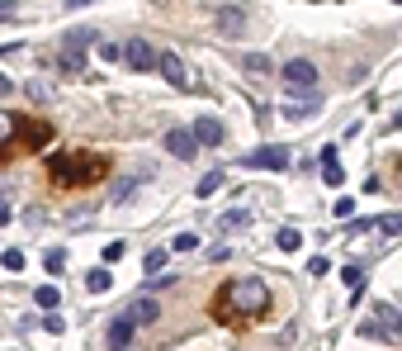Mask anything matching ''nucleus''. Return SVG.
Listing matches in <instances>:
<instances>
[{
  "label": "nucleus",
  "instance_id": "obj_13",
  "mask_svg": "<svg viewBox=\"0 0 402 351\" xmlns=\"http://www.w3.org/2000/svg\"><path fill=\"white\" fill-rule=\"evenodd\" d=\"M194 138H199V147H218L223 143V124L213 114H203V119H194Z\"/></svg>",
  "mask_w": 402,
  "mask_h": 351
},
{
  "label": "nucleus",
  "instance_id": "obj_9",
  "mask_svg": "<svg viewBox=\"0 0 402 351\" xmlns=\"http://www.w3.org/2000/svg\"><path fill=\"white\" fill-rule=\"evenodd\" d=\"M166 152L180 161H194V152H199V138H194V128H170L166 133Z\"/></svg>",
  "mask_w": 402,
  "mask_h": 351
},
{
  "label": "nucleus",
  "instance_id": "obj_39",
  "mask_svg": "<svg viewBox=\"0 0 402 351\" xmlns=\"http://www.w3.org/2000/svg\"><path fill=\"white\" fill-rule=\"evenodd\" d=\"M398 5H402V0H398Z\"/></svg>",
  "mask_w": 402,
  "mask_h": 351
},
{
  "label": "nucleus",
  "instance_id": "obj_6",
  "mask_svg": "<svg viewBox=\"0 0 402 351\" xmlns=\"http://www.w3.org/2000/svg\"><path fill=\"white\" fill-rule=\"evenodd\" d=\"M289 161H294L289 147H256V152L242 157V166H247V171H284Z\"/></svg>",
  "mask_w": 402,
  "mask_h": 351
},
{
  "label": "nucleus",
  "instance_id": "obj_12",
  "mask_svg": "<svg viewBox=\"0 0 402 351\" xmlns=\"http://www.w3.org/2000/svg\"><path fill=\"white\" fill-rule=\"evenodd\" d=\"M133 328H138V323L128 318V313H119V318L109 323V351H128V342H133Z\"/></svg>",
  "mask_w": 402,
  "mask_h": 351
},
{
  "label": "nucleus",
  "instance_id": "obj_19",
  "mask_svg": "<svg viewBox=\"0 0 402 351\" xmlns=\"http://www.w3.org/2000/svg\"><path fill=\"white\" fill-rule=\"evenodd\" d=\"M109 285H114V275H109L105 271V266H95V271L90 275H85V289H90V294H105V289Z\"/></svg>",
  "mask_w": 402,
  "mask_h": 351
},
{
  "label": "nucleus",
  "instance_id": "obj_25",
  "mask_svg": "<svg viewBox=\"0 0 402 351\" xmlns=\"http://www.w3.org/2000/svg\"><path fill=\"white\" fill-rule=\"evenodd\" d=\"M43 266H47V271H52V275H57V271H62V266H66V252H62V247H52V252L43 256Z\"/></svg>",
  "mask_w": 402,
  "mask_h": 351
},
{
  "label": "nucleus",
  "instance_id": "obj_7",
  "mask_svg": "<svg viewBox=\"0 0 402 351\" xmlns=\"http://www.w3.org/2000/svg\"><path fill=\"white\" fill-rule=\"evenodd\" d=\"M124 67H133V71H152V67H161V52H156L147 38H128L124 43Z\"/></svg>",
  "mask_w": 402,
  "mask_h": 351
},
{
  "label": "nucleus",
  "instance_id": "obj_26",
  "mask_svg": "<svg viewBox=\"0 0 402 351\" xmlns=\"http://www.w3.org/2000/svg\"><path fill=\"white\" fill-rule=\"evenodd\" d=\"M213 190H223V171H208L199 180V195H213Z\"/></svg>",
  "mask_w": 402,
  "mask_h": 351
},
{
  "label": "nucleus",
  "instance_id": "obj_11",
  "mask_svg": "<svg viewBox=\"0 0 402 351\" xmlns=\"http://www.w3.org/2000/svg\"><path fill=\"white\" fill-rule=\"evenodd\" d=\"M156 71H161L175 91H185V86H189V67L180 62V52H161V67H156Z\"/></svg>",
  "mask_w": 402,
  "mask_h": 351
},
{
  "label": "nucleus",
  "instance_id": "obj_38",
  "mask_svg": "<svg viewBox=\"0 0 402 351\" xmlns=\"http://www.w3.org/2000/svg\"><path fill=\"white\" fill-rule=\"evenodd\" d=\"M0 261H5V256H0Z\"/></svg>",
  "mask_w": 402,
  "mask_h": 351
},
{
  "label": "nucleus",
  "instance_id": "obj_16",
  "mask_svg": "<svg viewBox=\"0 0 402 351\" xmlns=\"http://www.w3.org/2000/svg\"><path fill=\"white\" fill-rule=\"evenodd\" d=\"M251 219H256L251 209H232V214H223V219H218V233H223V238H227V233H242Z\"/></svg>",
  "mask_w": 402,
  "mask_h": 351
},
{
  "label": "nucleus",
  "instance_id": "obj_31",
  "mask_svg": "<svg viewBox=\"0 0 402 351\" xmlns=\"http://www.w3.org/2000/svg\"><path fill=\"white\" fill-rule=\"evenodd\" d=\"M15 15H19V5H15V0H0V24H10Z\"/></svg>",
  "mask_w": 402,
  "mask_h": 351
},
{
  "label": "nucleus",
  "instance_id": "obj_2",
  "mask_svg": "<svg viewBox=\"0 0 402 351\" xmlns=\"http://www.w3.org/2000/svg\"><path fill=\"white\" fill-rule=\"evenodd\" d=\"M47 176L62 190H90L109 176V157H100V152H62V157L47 161Z\"/></svg>",
  "mask_w": 402,
  "mask_h": 351
},
{
  "label": "nucleus",
  "instance_id": "obj_32",
  "mask_svg": "<svg viewBox=\"0 0 402 351\" xmlns=\"http://www.w3.org/2000/svg\"><path fill=\"white\" fill-rule=\"evenodd\" d=\"M355 214V200H336V219H350Z\"/></svg>",
  "mask_w": 402,
  "mask_h": 351
},
{
  "label": "nucleus",
  "instance_id": "obj_33",
  "mask_svg": "<svg viewBox=\"0 0 402 351\" xmlns=\"http://www.w3.org/2000/svg\"><path fill=\"white\" fill-rule=\"evenodd\" d=\"M5 266L10 271H24V252H5Z\"/></svg>",
  "mask_w": 402,
  "mask_h": 351
},
{
  "label": "nucleus",
  "instance_id": "obj_28",
  "mask_svg": "<svg viewBox=\"0 0 402 351\" xmlns=\"http://www.w3.org/2000/svg\"><path fill=\"white\" fill-rule=\"evenodd\" d=\"M142 266H147L152 275H161V266H166V252H147V261H142Z\"/></svg>",
  "mask_w": 402,
  "mask_h": 351
},
{
  "label": "nucleus",
  "instance_id": "obj_23",
  "mask_svg": "<svg viewBox=\"0 0 402 351\" xmlns=\"http://www.w3.org/2000/svg\"><path fill=\"white\" fill-rule=\"evenodd\" d=\"M62 67L66 71H81L85 67V48H62Z\"/></svg>",
  "mask_w": 402,
  "mask_h": 351
},
{
  "label": "nucleus",
  "instance_id": "obj_34",
  "mask_svg": "<svg viewBox=\"0 0 402 351\" xmlns=\"http://www.w3.org/2000/svg\"><path fill=\"white\" fill-rule=\"evenodd\" d=\"M0 224H10V200H0Z\"/></svg>",
  "mask_w": 402,
  "mask_h": 351
},
{
  "label": "nucleus",
  "instance_id": "obj_17",
  "mask_svg": "<svg viewBox=\"0 0 402 351\" xmlns=\"http://www.w3.org/2000/svg\"><path fill=\"white\" fill-rule=\"evenodd\" d=\"M85 43H100V33H95L90 24H81V29H71L62 38V48H85Z\"/></svg>",
  "mask_w": 402,
  "mask_h": 351
},
{
  "label": "nucleus",
  "instance_id": "obj_35",
  "mask_svg": "<svg viewBox=\"0 0 402 351\" xmlns=\"http://www.w3.org/2000/svg\"><path fill=\"white\" fill-rule=\"evenodd\" d=\"M81 5H90V0H66V10H81Z\"/></svg>",
  "mask_w": 402,
  "mask_h": 351
},
{
  "label": "nucleus",
  "instance_id": "obj_22",
  "mask_svg": "<svg viewBox=\"0 0 402 351\" xmlns=\"http://www.w3.org/2000/svg\"><path fill=\"white\" fill-rule=\"evenodd\" d=\"M374 233H384V238H398V233H402V214H384V219H374Z\"/></svg>",
  "mask_w": 402,
  "mask_h": 351
},
{
  "label": "nucleus",
  "instance_id": "obj_24",
  "mask_svg": "<svg viewBox=\"0 0 402 351\" xmlns=\"http://www.w3.org/2000/svg\"><path fill=\"white\" fill-rule=\"evenodd\" d=\"M194 247H199L194 233H175V238H170V252H194Z\"/></svg>",
  "mask_w": 402,
  "mask_h": 351
},
{
  "label": "nucleus",
  "instance_id": "obj_36",
  "mask_svg": "<svg viewBox=\"0 0 402 351\" xmlns=\"http://www.w3.org/2000/svg\"><path fill=\"white\" fill-rule=\"evenodd\" d=\"M398 133H402V114H398Z\"/></svg>",
  "mask_w": 402,
  "mask_h": 351
},
{
  "label": "nucleus",
  "instance_id": "obj_29",
  "mask_svg": "<svg viewBox=\"0 0 402 351\" xmlns=\"http://www.w3.org/2000/svg\"><path fill=\"white\" fill-rule=\"evenodd\" d=\"M43 328H47L52 337H57V333H66V318H62V313H47V318H43Z\"/></svg>",
  "mask_w": 402,
  "mask_h": 351
},
{
  "label": "nucleus",
  "instance_id": "obj_3",
  "mask_svg": "<svg viewBox=\"0 0 402 351\" xmlns=\"http://www.w3.org/2000/svg\"><path fill=\"white\" fill-rule=\"evenodd\" d=\"M47 143H52V124L0 110V161L19 157V152H38V147H47Z\"/></svg>",
  "mask_w": 402,
  "mask_h": 351
},
{
  "label": "nucleus",
  "instance_id": "obj_8",
  "mask_svg": "<svg viewBox=\"0 0 402 351\" xmlns=\"http://www.w3.org/2000/svg\"><path fill=\"white\" fill-rule=\"evenodd\" d=\"M284 81H289V91H317V67L308 57H289L284 62Z\"/></svg>",
  "mask_w": 402,
  "mask_h": 351
},
{
  "label": "nucleus",
  "instance_id": "obj_5",
  "mask_svg": "<svg viewBox=\"0 0 402 351\" xmlns=\"http://www.w3.org/2000/svg\"><path fill=\"white\" fill-rule=\"evenodd\" d=\"M317 110H322V91H289L284 105H279V119L298 124V119H308V114H317Z\"/></svg>",
  "mask_w": 402,
  "mask_h": 351
},
{
  "label": "nucleus",
  "instance_id": "obj_37",
  "mask_svg": "<svg viewBox=\"0 0 402 351\" xmlns=\"http://www.w3.org/2000/svg\"><path fill=\"white\" fill-rule=\"evenodd\" d=\"M398 309H402V294H398Z\"/></svg>",
  "mask_w": 402,
  "mask_h": 351
},
{
  "label": "nucleus",
  "instance_id": "obj_1",
  "mask_svg": "<svg viewBox=\"0 0 402 351\" xmlns=\"http://www.w3.org/2000/svg\"><path fill=\"white\" fill-rule=\"evenodd\" d=\"M270 309V289L261 275H237L213 294V318L223 323H242V318H261Z\"/></svg>",
  "mask_w": 402,
  "mask_h": 351
},
{
  "label": "nucleus",
  "instance_id": "obj_27",
  "mask_svg": "<svg viewBox=\"0 0 402 351\" xmlns=\"http://www.w3.org/2000/svg\"><path fill=\"white\" fill-rule=\"evenodd\" d=\"M100 57H105V62H124V48H119V43H100Z\"/></svg>",
  "mask_w": 402,
  "mask_h": 351
},
{
  "label": "nucleus",
  "instance_id": "obj_20",
  "mask_svg": "<svg viewBox=\"0 0 402 351\" xmlns=\"http://www.w3.org/2000/svg\"><path fill=\"white\" fill-rule=\"evenodd\" d=\"M275 242H279V252H298V247H303V233H298V228H279Z\"/></svg>",
  "mask_w": 402,
  "mask_h": 351
},
{
  "label": "nucleus",
  "instance_id": "obj_21",
  "mask_svg": "<svg viewBox=\"0 0 402 351\" xmlns=\"http://www.w3.org/2000/svg\"><path fill=\"white\" fill-rule=\"evenodd\" d=\"M33 304H38V309H57L62 294H57V285H38V289H33Z\"/></svg>",
  "mask_w": 402,
  "mask_h": 351
},
{
  "label": "nucleus",
  "instance_id": "obj_14",
  "mask_svg": "<svg viewBox=\"0 0 402 351\" xmlns=\"http://www.w3.org/2000/svg\"><path fill=\"white\" fill-rule=\"evenodd\" d=\"M322 180L331 185V190H336V185H345V166L336 161V147H326V152H322Z\"/></svg>",
  "mask_w": 402,
  "mask_h": 351
},
{
  "label": "nucleus",
  "instance_id": "obj_30",
  "mask_svg": "<svg viewBox=\"0 0 402 351\" xmlns=\"http://www.w3.org/2000/svg\"><path fill=\"white\" fill-rule=\"evenodd\" d=\"M341 280H345L350 289H360V280H365V271H360V266H345V271H341Z\"/></svg>",
  "mask_w": 402,
  "mask_h": 351
},
{
  "label": "nucleus",
  "instance_id": "obj_18",
  "mask_svg": "<svg viewBox=\"0 0 402 351\" xmlns=\"http://www.w3.org/2000/svg\"><path fill=\"white\" fill-rule=\"evenodd\" d=\"M242 67H247L251 76H270V67H275V62H270L265 52H247V57H242Z\"/></svg>",
  "mask_w": 402,
  "mask_h": 351
},
{
  "label": "nucleus",
  "instance_id": "obj_4",
  "mask_svg": "<svg viewBox=\"0 0 402 351\" xmlns=\"http://www.w3.org/2000/svg\"><path fill=\"white\" fill-rule=\"evenodd\" d=\"M360 337H370V342H388V347H402V309H398V304H374L370 318L360 323Z\"/></svg>",
  "mask_w": 402,
  "mask_h": 351
},
{
  "label": "nucleus",
  "instance_id": "obj_10",
  "mask_svg": "<svg viewBox=\"0 0 402 351\" xmlns=\"http://www.w3.org/2000/svg\"><path fill=\"white\" fill-rule=\"evenodd\" d=\"M242 29H247V5H218V33L237 38Z\"/></svg>",
  "mask_w": 402,
  "mask_h": 351
},
{
  "label": "nucleus",
  "instance_id": "obj_15",
  "mask_svg": "<svg viewBox=\"0 0 402 351\" xmlns=\"http://www.w3.org/2000/svg\"><path fill=\"white\" fill-rule=\"evenodd\" d=\"M124 313H128V318H133V323H138V328H142V323H152L156 313H161V309H156V299H147V294H138V299L128 304Z\"/></svg>",
  "mask_w": 402,
  "mask_h": 351
}]
</instances>
